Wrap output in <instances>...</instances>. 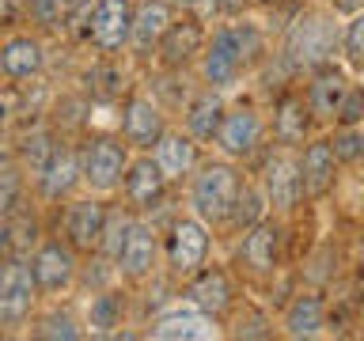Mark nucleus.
<instances>
[{
	"mask_svg": "<svg viewBox=\"0 0 364 341\" xmlns=\"http://www.w3.org/2000/svg\"><path fill=\"white\" fill-rule=\"evenodd\" d=\"M341 57L353 72H364V11L346 16L341 23Z\"/></svg>",
	"mask_w": 364,
	"mask_h": 341,
	"instance_id": "obj_31",
	"label": "nucleus"
},
{
	"mask_svg": "<svg viewBox=\"0 0 364 341\" xmlns=\"http://www.w3.org/2000/svg\"><path fill=\"white\" fill-rule=\"evenodd\" d=\"M118 129H122V141L129 144L133 152H152L159 144V136L167 133V114L148 95H129L122 107Z\"/></svg>",
	"mask_w": 364,
	"mask_h": 341,
	"instance_id": "obj_13",
	"label": "nucleus"
},
{
	"mask_svg": "<svg viewBox=\"0 0 364 341\" xmlns=\"http://www.w3.org/2000/svg\"><path fill=\"white\" fill-rule=\"evenodd\" d=\"M0 76H4V72H0Z\"/></svg>",
	"mask_w": 364,
	"mask_h": 341,
	"instance_id": "obj_41",
	"label": "nucleus"
},
{
	"mask_svg": "<svg viewBox=\"0 0 364 341\" xmlns=\"http://www.w3.org/2000/svg\"><path fill=\"white\" fill-rule=\"evenodd\" d=\"M107 220H110V205L99 197H76L65 205L61 216V239L76 254H99L102 235H107Z\"/></svg>",
	"mask_w": 364,
	"mask_h": 341,
	"instance_id": "obj_9",
	"label": "nucleus"
},
{
	"mask_svg": "<svg viewBox=\"0 0 364 341\" xmlns=\"http://www.w3.org/2000/svg\"><path fill=\"white\" fill-rule=\"evenodd\" d=\"M243 175L232 159H201L198 170L190 175V190H186V201H190V212L201 216L209 227H220V224H232V212L239 205V193H243Z\"/></svg>",
	"mask_w": 364,
	"mask_h": 341,
	"instance_id": "obj_1",
	"label": "nucleus"
},
{
	"mask_svg": "<svg viewBox=\"0 0 364 341\" xmlns=\"http://www.w3.org/2000/svg\"><path fill=\"white\" fill-rule=\"evenodd\" d=\"M349 87H353V80L341 72L334 61L323 65V68H315L311 80H307V91H304V99H307V107H311L315 121H334L338 110H341V102H346V95H349Z\"/></svg>",
	"mask_w": 364,
	"mask_h": 341,
	"instance_id": "obj_18",
	"label": "nucleus"
},
{
	"mask_svg": "<svg viewBox=\"0 0 364 341\" xmlns=\"http://www.w3.org/2000/svg\"><path fill=\"white\" fill-rule=\"evenodd\" d=\"M334 125H364V87L360 84L349 87V95H346V102H341Z\"/></svg>",
	"mask_w": 364,
	"mask_h": 341,
	"instance_id": "obj_34",
	"label": "nucleus"
},
{
	"mask_svg": "<svg viewBox=\"0 0 364 341\" xmlns=\"http://www.w3.org/2000/svg\"><path fill=\"white\" fill-rule=\"evenodd\" d=\"M148 337H156V341H178V337L182 341H209V337H220V330H216V318L209 311H201L190 300H182L178 307L164 311L148 326Z\"/></svg>",
	"mask_w": 364,
	"mask_h": 341,
	"instance_id": "obj_15",
	"label": "nucleus"
},
{
	"mask_svg": "<svg viewBox=\"0 0 364 341\" xmlns=\"http://www.w3.org/2000/svg\"><path fill=\"white\" fill-rule=\"evenodd\" d=\"M46 68V45L34 34H11L0 42V72L8 80H38Z\"/></svg>",
	"mask_w": 364,
	"mask_h": 341,
	"instance_id": "obj_25",
	"label": "nucleus"
},
{
	"mask_svg": "<svg viewBox=\"0 0 364 341\" xmlns=\"http://www.w3.org/2000/svg\"><path fill=\"white\" fill-rule=\"evenodd\" d=\"M330 144H334V156L341 167H353L364 159V125H338L334 136H330Z\"/></svg>",
	"mask_w": 364,
	"mask_h": 341,
	"instance_id": "obj_32",
	"label": "nucleus"
},
{
	"mask_svg": "<svg viewBox=\"0 0 364 341\" xmlns=\"http://www.w3.org/2000/svg\"><path fill=\"white\" fill-rule=\"evenodd\" d=\"M31 273H34V281H38L42 296L68 292L80 277V254L65 243V239H42L31 254Z\"/></svg>",
	"mask_w": 364,
	"mask_h": 341,
	"instance_id": "obj_10",
	"label": "nucleus"
},
{
	"mask_svg": "<svg viewBox=\"0 0 364 341\" xmlns=\"http://www.w3.org/2000/svg\"><path fill=\"white\" fill-rule=\"evenodd\" d=\"M57 144H61V136H57L53 129H31L19 141V167L31 170V178H38L46 170V163L53 159Z\"/></svg>",
	"mask_w": 364,
	"mask_h": 341,
	"instance_id": "obj_29",
	"label": "nucleus"
},
{
	"mask_svg": "<svg viewBox=\"0 0 364 341\" xmlns=\"http://www.w3.org/2000/svg\"><path fill=\"white\" fill-rule=\"evenodd\" d=\"M281 334L307 341L326 334V300L318 292H296L289 307L281 311Z\"/></svg>",
	"mask_w": 364,
	"mask_h": 341,
	"instance_id": "obj_24",
	"label": "nucleus"
},
{
	"mask_svg": "<svg viewBox=\"0 0 364 341\" xmlns=\"http://www.w3.org/2000/svg\"><path fill=\"white\" fill-rule=\"evenodd\" d=\"M175 23V8L167 0H141L136 4V19H133V42L129 50L136 57H148L159 50V38L167 34V27Z\"/></svg>",
	"mask_w": 364,
	"mask_h": 341,
	"instance_id": "obj_26",
	"label": "nucleus"
},
{
	"mask_svg": "<svg viewBox=\"0 0 364 341\" xmlns=\"http://www.w3.org/2000/svg\"><path fill=\"white\" fill-rule=\"evenodd\" d=\"M209 250H213V235H209V224L201 216H178L171 224V232L164 239V258H167V269L175 277L186 281L190 273H198L205 261H209Z\"/></svg>",
	"mask_w": 364,
	"mask_h": 341,
	"instance_id": "obj_6",
	"label": "nucleus"
},
{
	"mask_svg": "<svg viewBox=\"0 0 364 341\" xmlns=\"http://www.w3.org/2000/svg\"><path fill=\"white\" fill-rule=\"evenodd\" d=\"M133 19H136L133 0H91L84 34L99 53H122L133 42Z\"/></svg>",
	"mask_w": 364,
	"mask_h": 341,
	"instance_id": "obj_7",
	"label": "nucleus"
},
{
	"mask_svg": "<svg viewBox=\"0 0 364 341\" xmlns=\"http://www.w3.org/2000/svg\"><path fill=\"white\" fill-rule=\"evenodd\" d=\"M11 114H16V102H11L8 95H0V129L11 121Z\"/></svg>",
	"mask_w": 364,
	"mask_h": 341,
	"instance_id": "obj_37",
	"label": "nucleus"
},
{
	"mask_svg": "<svg viewBox=\"0 0 364 341\" xmlns=\"http://www.w3.org/2000/svg\"><path fill=\"white\" fill-rule=\"evenodd\" d=\"M277 258H281V224L273 216H262L258 224H250L243 232V243H239V261L258 273V277H269L277 269Z\"/></svg>",
	"mask_w": 364,
	"mask_h": 341,
	"instance_id": "obj_17",
	"label": "nucleus"
},
{
	"mask_svg": "<svg viewBox=\"0 0 364 341\" xmlns=\"http://www.w3.org/2000/svg\"><path fill=\"white\" fill-rule=\"evenodd\" d=\"M338 156L330 136H318V141H307V148L300 152V170H304V193L307 201H323L338 182Z\"/></svg>",
	"mask_w": 364,
	"mask_h": 341,
	"instance_id": "obj_20",
	"label": "nucleus"
},
{
	"mask_svg": "<svg viewBox=\"0 0 364 341\" xmlns=\"http://www.w3.org/2000/svg\"><path fill=\"white\" fill-rule=\"evenodd\" d=\"M167 175L159 170V163L152 159V152H141L136 159H129L122 178V197L133 212H156L167 197Z\"/></svg>",
	"mask_w": 364,
	"mask_h": 341,
	"instance_id": "obj_12",
	"label": "nucleus"
},
{
	"mask_svg": "<svg viewBox=\"0 0 364 341\" xmlns=\"http://www.w3.org/2000/svg\"><path fill=\"white\" fill-rule=\"evenodd\" d=\"M360 300H364V281H360Z\"/></svg>",
	"mask_w": 364,
	"mask_h": 341,
	"instance_id": "obj_39",
	"label": "nucleus"
},
{
	"mask_svg": "<svg viewBox=\"0 0 364 341\" xmlns=\"http://www.w3.org/2000/svg\"><path fill=\"white\" fill-rule=\"evenodd\" d=\"M224 114H228V102L220 91H213V87H205L201 95H193L190 99V107H186V133L193 136L198 144H209L216 141V133H220V125H224Z\"/></svg>",
	"mask_w": 364,
	"mask_h": 341,
	"instance_id": "obj_27",
	"label": "nucleus"
},
{
	"mask_svg": "<svg viewBox=\"0 0 364 341\" xmlns=\"http://www.w3.org/2000/svg\"><path fill=\"white\" fill-rule=\"evenodd\" d=\"M57 4H61L65 19H68V16H76V11H87V8H91V0H57Z\"/></svg>",
	"mask_w": 364,
	"mask_h": 341,
	"instance_id": "obj_36",
	"label": "nucleus"
},
{
	"mask_svg": "<svg viewBox=\"0 0 364 341\" xmlns=\"http://www.w3.org/2000/svg\"><path fill=\"white\" fill-rule=\"evenodd\" d=\"M156 258H159V235L156 227L144 220V216H136L129 235H125V243L118 250V258H114V273H118L122 281L129 284H141L156 273Z\"/></svg>",
	"mask_w": 364,
	"mask_h": 341,
	"instance_id": "obj_11",
	"label": "nucleus"
},
{
	"mask_svg": "<svg viewBox=\"0 0 364 341\" xmlns=\"http://www.w3.org/2000/svg\"><path fill=\"white\" fill-rule=\"evenodd\" d=\"M255 4H273V0H255Z\"/></svg>",
	"mask_w": 364,
	"mask_h": 341,
	"instance_id": "obj_38",
	"label": "nucleus"
},
{
	"mask_svg": "<svg viewBox=\"0 0 364 341\" xmlns=\"http://www.w3.org/2000/svg\"><path fill=\"white\" fill-rule=\"evenodd\" d=\"M31 337H65V341H76V337H87V326L80 323V318L61 307H53V311H46L38 318H31Z\"/></svg>",
	"mask_w": 364,
	"mask_h": 341,
	"instance_id": "obj_30",
	"label": "nucleus"
},
{
	"mask_svg": "<svg viewBox=\"0 0 364 341\" xmlns=\"http://www.w3.org/2000/svg\"><path fill=\"white\" fill-rule=\"evenodd\" d=\"M182 300H190L193 307H201V311H209L213 318H220L235 300L232 277H228L220 266H201L198 273L186 277V284H182Z\"/></svg>",
	"mask_w": 364,
	"mask_h": 341,
	"instance_id": "obj_19",
	"label": "nucleus"
},
{
	"mask_svg": "<svg viewBox=\"0 0 364 341\" xmlns=\"http://www.w3.org/2000/svg\"><path fill=\"white\" fill-rule=\"evenodd\" d=\"M330 8L338 16H357V11H364V0H330Z\"/></svg>",
	"mask_w": 364,
	"mask_h": 341,
	"instance_id": "obj_35",
	"label": "nucleus"
},
{
	"mask_svg": "<svg viewBox=\"0 0 364 341\" xmlns=\"http://www.w3.org/2000/svg\"><path fill=\"white\" fill-rule=\"evenodd\" d=\"M129 144H122L118 136H91L80 152V167H84V186L99 197L122 190L125 167H129Z\"/></svg>",
	"mask_w": 364,
	"mask_h": 341,
	"instance_id": "obj_5",
	"label": "nucleus"
},
{
	"mask_svg": "<svg viewBox=\"0 0 364 341\" xmlns=\"http://www.w3.org/2000/svg\"><path fill=\"white\" fill-rule=\"evenodd\" d=\"M125 318V296L122 292H95L87 300V311H84V326L91 337H110L118 334Z\"/></svg>",
	"mask_w": 364,
	"mask_h": 341,
	"instance_id": "obj_28",
	"label": "nucleus"
},
{
	"mask_svg": "<svg viewBox=\"0 0 364 341\" xmlns=\"http://www.w3.org/2000/svg\"><path fill=\"white\" fill-rule=\"evenodd\" d=\"M152 159L167 175V182H190V175L201 163V152H198V141L186 129H167L159 136V144L152 148Z\"/></svg>",
	"mask_w": 364,
	"mask_h": 341,
	"instance_id": "obj_22",
	"label": "nucleus"
},
{
	"mask_svg": "<svg viewBox=\"0 0 364 341\" xmlns=\"http://www.w3.org/2000/svg\"><path fill=\"white\" fill-rule=\"evenodd\" d=\"M338 53H341V23L334 8L330 11L304 8L284 31V57L300 72H315V68L334 61Z\"/></svg>",
	"mask_w": 364,
	"mask_h": 341,
	"instance_id": "obj_2",
	"label": "nucleus"
},
{
	"mask_svg": "<svg viewBox=\"0 0 364 341\" xmlns=\"http://www.w3.org/2000/svg\"><path fill=\"white\" fill-rule=\"evenodd\" d=\"M205 38H209V31L201 27V19L198 16H182V19H175L167 27V34L159 38V50H156V57H159V65L164 68H186V65H193L201 57V50H205Z\"/></svg>",
	"mask_w": 364,
	"mask_h": 341,
	"instance_id": "obj_16",
	"label": "nucleus"
},
{
	"mask_svg": "<svg viewBox=\"0 0 364 341\" xmlns=\"http://www.w3.org/2000/svg\"><path fill=\"white\" fill-rule=\"evenodd\" d=\"M311 121H315V114H311V107H307V99L300 91H284V95L273 102V141L281 148H304Z\"/></svg>",
	"mask_w": 364,
	"mask_h": 341,
	"instance_id": "obj_23",
	"label": "nucleus"
},
{
	"mask_svg": "<svg viewBox=\"0 0 364 341\" xmlns=\"http://www.w3.org/2000/svg\"><path fill=\"white\" fill-rule=\"evenodd\" d=\"M133 209L125 205V209H110V220H107V235H102V247H99V254L107 258V261H114L118 258V250H122V243H125V235H129V227H133Z\"/></svg>",
	"mask_w": 364,
	"mask_h": 341,
	"instance_id": "obj_33",
	"label": "nucleus"
},
{
	"mask_svg": "<svg viewBox=\"0 0 364 341\" xmlns=\"http://www.w3.org/2000/svg\"><path fill=\"white\" fill-rule=\"evenodd\" d=\"M38 281L31 273V258L8 254L0 261V330L27 326L38 303Z\"/></svg>",
	"mask_w": 364,
	"mask_h": 341,
	"instance_id": "obj_4",
	"label": "nucleus"
},
{
	"mask_svg": "<svg viewBox=\"0 0 364 341\" xmlns=\"http://www.w3.org/2000/svg\"><path fill=\"white\" fill-rule=\"evenodd\" d=\"M250 57L255 53H250V31L247 27H232V23L216 27L209 38H205V50L198 57L205 87H213V91L235 87L239 76L247 72Z\"/></svg>",
	"mask_w": 364,
	"mask_h": 341,
	"instance_id": "obj_3",
	"label": "nucleus"
},
{
	"mask_svg": "<svg viewBox=\"0 0 364 341\" xmlns=\"http://www.w3.org/2000/svg\"><path fill=\"white\" fill-rule=\"evenodd\" d=\"M262 193H266L273 212H292L307 193H304V170H300V156L296 148H281L266 156L262 163Z\"/></svg>",
	"mask_w": 364,
	"mask_h": 341,
	"instance_id": "obj_8",
	"label": "nucleus"
},
{
	"mask_svg": "<svg viewBox=\"0 0 364 341\" xmlns=\"http://www.w3.org/2000/svg\"><path fill=\"white\" fill-rule=\"evenodd\" d=\"M27 4H31V0H27Z\"/></svg>",
	"mask_w": 364,
	"mask_h": 341,
	"instance_id": "obj_40",
	"label": "nucleus"
},
{
	"mask_svg": "<svg viewBox=\"0 0 364 341\" xmlns=\"http://www.w3.org/2000/svg\"><path fill=\"white\" fill-rule=\"evenodd\" d=\"M262 136H266V121H262V114L255 107H228L224 114V125L220 133H216V148H220V156L228 159H250L258 152Z\"/></svg>",
	"mask_w": 364,
	"mask_h": 341,
	"instance_id": "obj_14",
	"label": "nucleus"
},
{
	"mask_svg": "<svg viewBox=\"0 0 364 341\" xmlns=\"http://www.w3.org/2000/svg\"><path fill=\"white\" fill-rule=\"evenodd\" d=\"M34 186H38V193L46 201H65L73 197L76 186H84V167H80V152L73 144H57L53 159L46 163V170L38 178H34Z\"/></svg>",
	"mask_w": 364,
	"mask_h": 341,
	"instance_id": "obj_21",
	"label": "nucleus"
}]
</instances>
